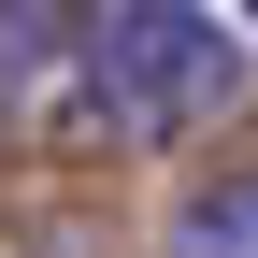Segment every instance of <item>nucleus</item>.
<instances>
[{
    "instance_id": "1",
    "label": "nucleus",
    "mask_w": 258,
    "mask_h": 258,
    "mask_svg": "<svg viewBox=\"0 0 258 258\" xmlns=\"http://www.w3.org/2000/svg\"><path fill=\"white\" fill-rule=\"evenodd\" d=\"M215 101H244V43L215 29V0H86V101H72V129L172 144Z\"/></svg>"
},
{
    "instance_id": "2",
    "label": "nucleus",
    "mask_w": 258,
    "mask_h": 258,
    "mask_svg": "<svg viewBox=\"0 0 258 258\" xmlns=\"http://www.w3.org/2000/svg\"><path fill=\"white\" fill-rule=\"evenodd\" d=\"M172 258H258V172H215L172 215Z\"/></svg>"
}]
</instances>
